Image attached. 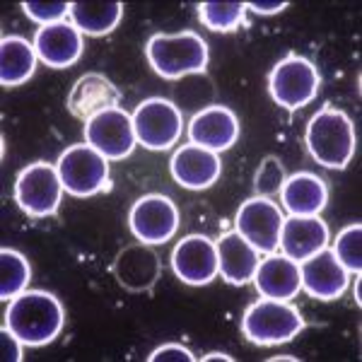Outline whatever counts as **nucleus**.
<instances>
[{"label":"nucleus","instance_id":"obj_1","mask_svg":"<svg viewBox=\"0 0 362 362\" xmlns=\"http://www.w3.org/2000/svg\"><path fill=\"white\" fill-rule=\"evenodd\" d=\"M3 326H8L27 348H44L61 336L66 326V307L54 293L25 290L10 300Z\"/></svg>","mask_w":362,"mask_h":362},{"label":"nucleus","instance_id":"obj_2","mask_svg":"<svg viewBox=\"0 0 362 362\" xmlns=\"http://www.w3.org/2000/svg\"><path fill=\"white\" fill-rule=\"evenodd\" d=\"M309 155L326 169H346L358 150L353 119L336 107H324L309 119L305 131Z\"/></svg>","mask_w":362,"mask_h":362},{"label":"nucleus","instance_id":"obj_3","mask_svg":"<svg viewBox=\"0 0 362 362\" xmlns=\"http://www.w3.org/2000/svg\"><path fill=\"white\" fill-rule=\"evenodd\" d=\"M145 58L150 68L165 80H181L189 75L206 73L210 51L201 34L177 32V34H153L145 44Z\"/></svg>","mask_w":362,"mask_h":362},{"label":"nucleus","instance_id":"obj_4","mask_svg":"<svg viewBox=\"0 0 362 362\" xmlns=\"http://www.w3.org/2000/svg\"><path fill=\"white\" fill-rule=\"evenodd\" d=\"M305 317L293 302L271 300V297L251 302L242 314L244 338L261 348L295 341L305 331Z\"/></svg>","mask_w":362,"mask_h":362},{"label":"nucleus","instance_id":"obj_5","mask_svg":"<svg viewBox=\"0 0 362 362\" xmlns=\"http://www.w3.org/2000/svg\"><path fill=\"white\" fill-rule=\"evenodd\" d=\"M321 73L309 58L300 54H288L280 58L268 73V95L278 107L297 112L312 104L319 95Z\"/></svg>","mask_w":362,"mask_h":362},{"label":"nucleus","instance_id":"obj_6","mask_svg":"<svg viewBox=\"0 0 362 362\" xmlns=\"http://www.w3.org/2000/svg\"><path fill=\"white\" fill-rule=\"evenodd\" d=\"M56 169L66 194L73 198L97 196L109 186V160L87 143L63 150L56 160Z\"/></svg>","mask_w":362,"mask_h":362},{"label":"nucleus","instance_id":"obj_7","mask_svg":"<svg viewBox=\"0 0 362 362\" xmlns=\"http://www.w3.org/2000/svg\"><path fill=\"white\" fill-rule=\"evenodd\" d=\"M63 189L58 169L51 162L37 160L22 167L15 179V201L29 218H51L58 213L63 201Z\"/></svg>","mask_w":362,"mask_h":362},{"label":"nucleus","instance_id":"obj_8","mask_svg":"<svg viewBox=\"0 0 362 362\" xmlns=\"http://www.w3.org/2000/svg\"><path fill=\"white\" fill-rule=\"evenodd\" d=\"M138 145L153 153L172 150L184 133V114L172 99L148 97L131 114Z\"/></svg>","mask_w":362,"mask_h":362},{"label":"nucleus","instance_id":"obj_9","mask_svg":"<svg viewBox=\"0 0 362 362\" xmlns=\"http://www.w3.org/2000/svg\"><path fill=\"white\" fill-rule=\"evenodd\" d=\"M285 215L273 198L251 196L235 215V232H239L259 254H276L280 244Z\"/></svg>","mask_w":362,"mask_h":362},{"label":"nucleus","instance_id":"obj_10","mask_svg":"<svg viewBox=\"0 0 362 362\" xmlns=\"http://www.w3.org/2000/svg\"><path fill=\"white\" fill-rule=\"evenodd\" d=\"M85 143L92 145L109 162H119L133 155L138 145L131 114L124 107H109L85 124Z\"/></svg>","mask_w":362,"mask_h":362},{"label":"nucleus","instance_id":"obj_11","mask_svg":"<svg viewBox=\"0 0 362 362\" xmlns=\"http://www.w3.org/2000/svg\"><path fill=\"white\" fill-rule=\"evenodd\" d=\"M131 235L143 244H167L179 230V208L169 196L145 194L128 210Z\"/></svg>","mask_w":362,"mask_h":362},{"label":"nucleus","instance_id":"obj_12","mask_svg":"<svg viewBox=\"0 0 362 362\" xmlns=\"http://www.w3.org/2000/svg\"><path fill=\"white\" fill-rule=\"evenodd\" d=\"M172 271L181 283L194 288L213 283L220 276L215 242L206 235L181 237L172 251Z\"/></svg>","mask_w":362,"mask_h":362},{"label":"nucleus","instance_id":"obj_13","mask_svg":"<svg viewBox=\"0 0 362 362\" xmlns=\"http://www.w3.org/2000/svg\"><path fill=\"white\" fill-rule=\"evenodd\" d=\"M112 273L116 283L133 295H143L157 285V280L162 278V261L160 256L150 249V244H131L124 247L116 254Z\"/></svg>","mask_w":362,"mask_h":362},{"label":"nucleus","instance_id":"obj_14","mask_svg":"<svg viewBox=\"0 0 362 362\" xmlns=\"http://www.w3.org/2000/svg\"><path fill=\"white\" fill-rule=\"evenodd\" d=\"M189 140L194 145H201L213 153H225L239 140L242 126H239V116L225 104H210V107L201 109L189 121Z\"/></svg>","mask_w":362,"mask_h":362},{"label":"nucleus","instance_id":"obj_15","mask_svg":"<svg viewBox=\"0 0 362 362\" xmlns=\"http://www.w3.org/2000/svg\"><path fill=\"white\" fill-rule=\"evenodd\" d=\"M302 290L319 302H334L348 290L350 273L341 266L336 254L329 247L314 256L300 261Z\"/></svg>","mask_w":362,"mask_h":362},{"label":"nucleus","instance_id":"obj_16","mask_svg":"<svg viewBox=\"0 0 362 362\" xmlns=\"http://www.w3.org/2000/svg\"><path fill=\"white\" fill-rule=\"evenodd\" d=\"M169 172H172L174 181L184 189L206 191L223 174V160L213 150L186 143L174 150L172 160H169Z\"/></svg>","mask_w":362,"mask_h":362},{"label":"nucleus","instance_id":"obj_17","mask_svg":"<svg viewBox=\"0 0 362 362\" xmlns=\"http://www.w3.org/2000/svg\"><path fill=\"white\" fill-rule=\"evenodd\" d=\"M34 49L39 61L49 68L63 70L80 61L85 51V37L70 20L56 22V25L39 27L34 34Z\"/></svg>","mask_w":362,"mask_h":362},{"label":"nucleus","instance_id":"obj_18","mask_svg":"<svg viewBox=\"0 0 362 362\" xmlns=\"http://www.w3.org/2000/svg\"><path fill=\"white\" fill-rule=\"evenodd\" d=\"M329 225L319 215H290L285 218L283 230H280V254H285L293 261H305L317 251L329 247Z\"/></svg>","mask_w":362,"mask_h":362},{"label":"nucleus","instance_id":"obj_19","mask_svg":"<svg viewBox=\"0 0 362 362\" xmlns=\"http://www.w3.org/2000/svg\"><path fill=\"white\" fill-rule=\"evenodd\" d=\"M254 288L261 297L271 300H285L293 302L302 293V276L300 264L288 259L285 254H266V259L259 261L254 273Z\"/></svg>","mask_w":362,"mask_h":362},{"label":"nucleus","instance_id":"obj_20","mask_svg":"<svg viewBox=\"0 0 362 362\" xmlns=\"http://www.w3.org/2000/svg\"><path fill=\"white\" fill-rule=\"evenodd\" d=\"M121 92L107 75L102 73H85L75 80L73 90L68 95V112L80 121H90L92 116L104 112L109 107H119Z\"/></svg>","mask_w":362,"mask_h":362},{"label":"nucleus","instance_id":"obj_21","mask_svg":"<svg viewBox=\"0 0 362 362\" xmlns=\"http://www.w3.org/2000/svg\"><path fill=\"white\" fill-rule=\"evenodd\" d=\"M218 249V268L225 283L230 285H247L254 280L256 266H259V251L244 239L239 232L230 230L215 242Z\"/></svg>","mask_w":362,"mask_h":362},{"label":"nucleus","instance_id":"obj_22","mask_svg":"<svg viewBox=\"0 0 362 362\" xmlns=\"http://www.w3.org/2000/svg\"><path fill=\"white\" fill-rule=\"evenodd\" d=\"M280 203L290 215H319L329 203V186L314 172H295L283 181Z\"/></svg>","mask_w":362,"mask_h":362},{"label":"nucleus","instance_id":"obj_23","mask_svg":"<svg viewBox=\"0 0 362 362\" xmlns=\"http://www.w3.org/2000/svg\"><path fill=\"white\" fill-rule=\"evenodd\" d=\"M124 8L126 5L119 0H75L70 3L68 20L83 37H104L119 27Z\"/></svg>","mask_w":362,"mask_h":362},{"label":"nucleus","instance_id":"obj_24","mask_svg":"<svg viewBox=\"0 0 362 362\" xmlns=\"http://www.w3.org/2000/svg\"><path fill=\"white\" fill-rule=\"evenodd\" d=\"M37 49L25 37H10L0 39V85L3 87H20L25 85L37 70Z\"/></svg>","mask_w":362,"mask_h":362},{"label":"nucleus","instance_id":"obj_25","mask_svg":"<svg viewBox=\"0 0 362 362\" xmlns=\"http://www.w3.org/2000/svg\"><path fill=\"white\" fill-rule=\"evenodd\" d=\"M198 20L210 32H237L239 27H247V3H239V0L198 3Z\"/></svg>","mask_w":362,"mask_h":362},{"label":"nucleus","instance_id":"obj_26","mask_svg":"<svg viewBox=\"0 0 362 362\" xmlns=\"http://www.w3.org/2000/svg\"><path fill=\"white\" fill-rule=\"evenodd\" d=\"M32 280V266L20 251L3 247L0 249V300H15L27 290Z\"/></svg>","mask_w":362,"mask_h":362},{"label":"nucleus","instance_id":"obj_27","mask_svg":"<svg viewBox=\"0 0 362 362\" xmlns=\"http://www.w3.org/2000/svg\"><path fill=\"white\" fill-rule=\"evenodd\" d=\"M331 251L336 254V259L341 261V266L348 273H358L362 271V225L360 223H350L343 227L336 235V242Z\"/></svg>","mask_w":362,"mask_h":362},{"label":"nucleus","instance_id":"obj_28","mask_svg":"<svg viewBox=\"0 0 362 362\" xmlns=\"http://www.w3.org/2000/svg\"><path fill=\"white\" fill-rule=\"evenodd\" d=\"M285 177H288V174H285V167L276 155L264 157L254 174V196L273 198L276 194H280Z\"/></svg>","mask_w":362,"mask_h":362},{"label":"nucleus","instance_id":"obj_29","mask_svg":"<svg viewBox=\"0 0 362 362\" xmlns=\"http://www.w3.org/2000/svg\"><path fill=\"white\" fill-rule=\"evenodd\" d=\"M22 13L32 22H37L39 27H46V25H56V22L66 20L70 15V3H66V0H56V3H37V0H29V3H22Z\"/></svg>","mask_w":362,"mask_h":362},{"label":"nucleus","instance_id":"obj_30","mask_svg":"<svg viewBox=\"0 0 362 362\" xmlns=\"http://www.w3.org/2000/svg\"><path fill=\"white\" fill-rule=\"evenodd\" d=\"M150 362H194L196 355L181 343H165L148 355Z\"/></svg>","mask_w":362,"mask_h":362},{"label":"nucleus","instance_id":"obj_31","mask_svg":"<svg viewBox=\"0 0 362 362\" xmlns=\"http://www.w3.org/2000/svg\"><path fill=\"white\" fill-rule=\"evenodd\" d=\"M0 346H3L5 362H20L25 358V343H22L8 326H3V331H0Z\"/></svg>","mask_w":362,"mask_h":362},{"label":"nucleus","instance_id":"obj_32","mask_svg":"<svg viewBox=\"0 0 362 362\" xmlns=\"http://www.w3.org/2000/svg\"><path fill=\"white\" fill-rule=\"evenodd\" d=\"M288 5H290L288 0H251V3H247V10L256 15H278Z\"/></svg>","mask_w":362,"mask_h":362},{"label":"nucleus","instance_id":"obj_33","mask_svg":"<svg viewBox=\"0 0 362 362\" xmlns=\"http://www.w3.org/2000/svg\"><path fill=\"white\" fill-rule=\"evenodd\" d=\"M201 360H203V362H213V360H223V362H235V358H232V355H227V353H220V350H213V353L203 355Z\"/></svg>","mask_w":362,"mask_h":362},{"label":"nucleus","instance_id":"obj_34","mask_svg":"<svg viewBox=\"0 0 362 362\" xmlns=\"http://www.w3.org/2000/svg\"><path fill=\"white\" fill-rule=\"evenodd\" d=\"M353 297H355V305L362 307V276L358 273L355 276V288H353Z\"/></svg>","mask_w":362,"mask_h":362},{"label":"nucleus","instance_id":"obj_35","mask_svg":"<svg viewBox=\"0 0 362 362\" xmlns=\"http://www.w3.org/2000/svg\"><path fill=\"white\" fill-rule=\"evenodd\" d=\"M285 360L300 362V358H297V355H273V358H268V362H285Z\"/></svg>","mask_w":362,"mask_h":362}]
</instances>
